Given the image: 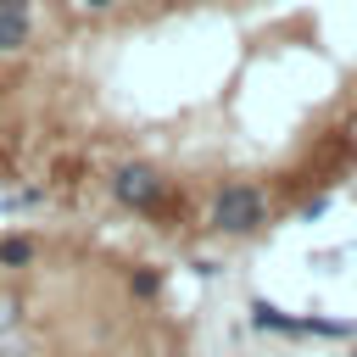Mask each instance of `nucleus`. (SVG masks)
<instances>
[{"label":"nucleus","instance_id":"5","mask_svg":"<svg viewBox=\"0 0 357 357\" xmlns=\"http://www.w3.org/2000/svg\"><path fill=\"white\" fill-rule=\"evenodd\" d=\"M33 262H39V240H33V234H0V268L22 273V268H33Z\"/></svg>","mask_w":357,"mask_h":357},{"label":"nucleus","instance_id":"1","mask_svg":"<svg viewBox=\"0 0 357 357\" xmlns=\"http://www.w3.org/2000/svg\"><path fill=\"white\" fill-rule=\"evenodd\" d=\"M268 223V190L251 184V178H229L212 190V206H206V229L218 234H257Z\"/></svg>","mask_w":357,"mask_h":357},{"label":"nucleus","instance_id":"8","mask_svg":"<svg viewBox=\"0 0 357 357\" xmlns=\"http://www.w3.org/2000/svg\"><path fill=\"white\" fill-rule=\"evenodd\" d=\"M351 357H357V351H351Z\"/></svg>","mask_w":357,"mask_h":357},{"label":"nucleus","instance_id":"6","mask_svg":"<svg viewBox=\"0 0 357 357\" xmlns=\"http://www.w3.org/2000/svg\"><path fill=\"white\" fill-rule=\"evenodd\" d=\"M128 296H134V301H156V296H162V268H151V262L128 268Z\"/></svg>","mask_w":357,"mask_h":357},{"label":"nucleus","instance_id":"2","mask_svg":"<svg viewBox=\"0 0 357 357\" xmlns=\"http://www.w3.org/2000/svg\"><path fill=\"white\" fill-rule=\"evenodd\" d=\"M106 190H112V201L128 206V212H162V201H167V178H162L151 162H123V167H112Z\"/></svg>","mask_w":357,"mask_h":357},{"label":"nucleus","instance_id":"4","mask_svg":"<svg viewBox=\"0 0 357 357\" xmlns=\"http://www.w3.org/2000/svg\"><path fill=\"white\" fill-rule=\"evenodd\" d=\"M251 329H262V335H307L301 318L296 312H279L273 301H251Z\"/></svg>","mask_w":357,"mask_h":357},{"label":"nucleus","instance_id":"3","mask_svg":"<svg viewBox=\"0 0 357 357\" xmlns=\"http://www.w3.org/2000/svg\"><path fill=\"white\" fill-rule=\"evenodd\" d=\"M33 39V0H0V56L28 50Z\"/></svg>","mask_w":357,"mask_h":357},{"label":"nucleus","instance_id":"7","mask_svg":"<svg viewBox=\"0 0 357 357\" xmlns=\"http://www.w3.org/2000/svg\"><path fill=\"white\" fill-rule=\"evenodd\" d=\"M117 0H84V11H112Z\"/></svg>","mask_w":357,"mask_h":357}]
</instances>
